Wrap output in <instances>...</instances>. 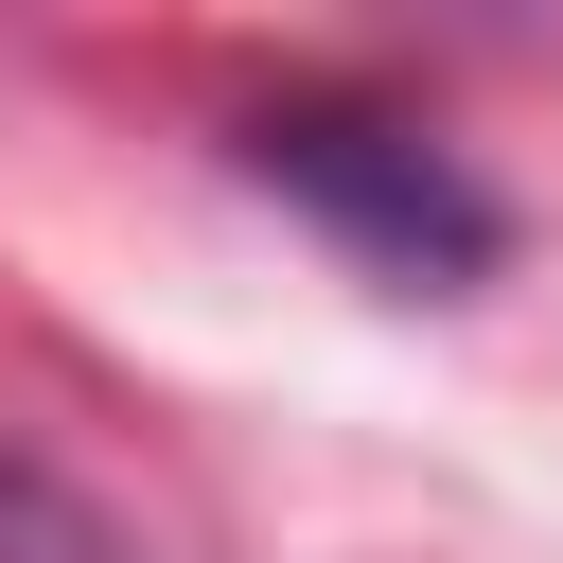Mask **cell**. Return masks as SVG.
I'll use <instances>...</instances> for the list:
<instances>
[{
  "label": "cell",
  "instance_id": "6da1fadb",
  "mask_svg": "<svg viewBox=\"0 0 563 563\" xmlns=\"http://www.w3.org/2000/svg\"><path fill=\"white\" fill-rule=\"evenodd\" d=\"M246 176L264 194H299L352 264H387V282H475L493 264V194L422 141V123H387V106H264L246 123Z\"/></svg>",
  "mask_w": 563,
  "mask_h": 563
},
{
  "label": "cell",
  "instance_id": "7a4b0ae2",
  "mask_svg": "<svg viewBox=\"0 0 563 563\" xmlns=\"http://www.w3.org/2000/svg\"><path fill=\"white\" fill-rule=\"evenodd\" d=\"M0 563H123V545H106V510H70V493H53V457H18V440H0Z\"/></svg>",
  "mask_w": 563,
  "mask_h": 563
}]
</instances>
